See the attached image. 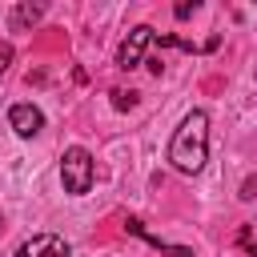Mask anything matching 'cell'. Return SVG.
<instances>
[{
    "label": "cell",
    "mask_w": 257,
    "mask_h": 257,
    "mask_svg": "<svg viewBox=\"0 0 257 257\" xmlns=\"http://www.w3.org/2000/svg\"><path fill=\"white\" fill-rule=\"evenodd\" d=\"M0 233H4V217H0Z\"/></svg>",
    "instance_id": "cell-13"
},
{
    "label": "cell",
    "mask_w": 257,
    "mask_h": 257,
    "mask_svg": "<svg viewBox=\"0 0 257 257\" xmlns=\"http://www.w3.org/2000/svg\"><path fill=\"white\" fill-rule=\"evenodd\" d=\"M157 40V32L149 28V24H137L124 40H120V48H116V68H137V64H145V48Z\"/></svg>",
    "instance_id": "cell-3"
},
{
    "label": "cell",
    "mask_w": 257,
    "mask_h": 257,
    "mask_svg": "<svg viewBox=\"0 0 257 257\" xmlns=\"http://www.w3.org/2000/svg\"><path fill=\"white\" fill-rule=\"evenodd\" d=\"M237 245H241L249 257H257V229H253V225H241V233H237Z\"/></svg>",
    "instance_id": "cell-8"
},
{
    "label": "cell",
    "mask_w": 257,
    "mask_h": 257,
    "mask_svg": "<svg viewBox=\"0 0 257 257\" xmlns=\"http://www.w3.org/2000/svg\"><path fill=\"white\" fill-rule=\"evenodd\" d=\"M169 161L185 177H197L205 169V161H209V112L205 108H193L181 120V128L169 141Z\"/></svg>",
    "instance_id": "cell-1"
},
{
    "label": "cell",
    "mask_w": 257,
    "mask_h": 257,
    "mask_svg": "<svg viewBox=\"0 0 257 257\" xmlns=\"http://www.w3.org/2000/svg\"><path fill=\"white\" fill-rule=\"evenodd\" d=\"M12 44H0V72H8V64H12Z\"/></svg>",
    "instance_id": "cell-12"
},
{
    "label": "cell",
    "mask_w": 257,
    "mask_h": 257,
    "mask_svg": "<svg viewBox=\"0 0 257 257\" xmlns=\"http://www.w3.org/2000/svg\"><path fill=\"white\" fill-rule=\"evenodd\" d=\"M197 8H201L197 0H185V4H177V8H173V16H177V20H189V16L197 12Z\"/></svg>",
    "instance_id": "cell-10"
},
{
    "label": "cell",
    "mask_w": 257,
    "mask_h": 257,
    "mask_svg": "<svg viewBox=\"0 0 257 257\" xmlns=\"http://www.w3.org/2000/svg\"><path fill=\"white\" fill-rule=\"evenodd\" d=\"M40 16H44V4L20 0V4H12V12H8V28H12V32H28L32 24H40Z\"/></svg>",
    "instance_id": "cell-6"
},
{
    "label": "cell",
    "mask_w": 257,
    "mask_h": 257,
    "mask_svg": "<svg viewBox=\"0 0 257 257\" xmlns=\"http://www.w3.org/2000/svg\"><path fill=\"white\" fill-rule=\"evenodd\" d=\"M124 229H128V233H137V237H145V241H149L153 249H161L165 257H193V249H185V245H169V241L153 237V233H149V229H145V225H141L137 217H128V221H124Z\"/></svg>",
    "instance_id": "cell-7"
},
{
    "label": "cell",
    "mask_w": 257,
    "mask_h": 257,
    "mask_svg": "<svg viewBox=\"0 0 257 257\" xmlns=\"http://www.w3.org/2000/svg\"><path fill=\"white\" fill-rule=\"evenodd\" d=\"M257 197V177H245L241 181V201H253Z\"/></svg>",
    "instance_id": "cell-11"
},
{
    "label": "cell",
    "mask_w": 257,
    "mask_h": 257,
    "mask_svg": "<svg viewBox=\"0 0 257 257\" xmlns=\"http://www.w3.org/2000/svg\"><path fill=\"white\" fill-rule=\"evenodd\" d=\"M8 124H12V133H16V137H36V133L44 128V112H40L36 104L20 100V104H12V108H8Z\"/></svg>",
    "instance_id": "cell-5"
},
{
    "label": "cell",
    "mask_w": 257,
    "mask_h": 257,
    "mask_svg": "<svg viewBox=\"0 0 257 257\" xmlns=\"http://www.w3.org/2000/svg\"><path fill=\"white\" fill-rule=\"evenodd\" d=\"M92 177H96L92 153L80 149V145L64 149V157H60V185H64V193H68V197H84V193L92 189Z\"/></svg>",
    "instance_id": "cell-2"
},
{
    "label": "cell",
    "mask_w": 257,
    "mask_h": 257,
    "mask_svg": "<svg viewBox=\"0 0 257 257\" xmlns=\"http://www.w3.org/2000/svg\"><path fill=\"white\" fill-rule=\"evenodd\" d=\"M12 257H72V249H68V241H64L60 233H36V237H28Z\"/></svg>",
    "instance_id": "cell-4"
},
{
    "label": "cell",
    "mask_w": 257,
    "mask_h": 257,
    "mask_svg": "<svg viewBox=\"0 0 257 257\" xmlns=\"http://www.w3.org/2000/svg\"><path fill=\"white\" fill-rule=\"evenodd\" d=\"M112 108H120V112H128V108H137V92H124V88H112Z\"/></svg>",
    "instance_id": "cell-9"
}]
</instances>
